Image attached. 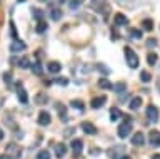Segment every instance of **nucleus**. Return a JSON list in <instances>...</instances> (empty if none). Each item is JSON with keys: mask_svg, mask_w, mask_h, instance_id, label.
Segmentation results:
<instances>
[{"mask_svg": "<svg viewBox=\"0 0 160 159\" xmlns=\"http://www.w3.org/2000/svg\"><path fill=\"white\" fill-rule=\"evenodd\" d=\"M3 81L7 82V84H10V74H8V72H5V74H3Z\"/></svg>", "mask_w": 160, "mask_h": 159, "instance_id": "ea45409f", "label": "nucleus"}, {"mask_svg": "<svg viewBox=\"0 0 160 159\" xmlns=\"http://www.w3.org/2000/svg\"><path fill=\"white\" fill-rule=\"evenodd\" d=\"M143 142H145L143 132H135L133 137H132V144H133V146H143Z\"/></svg>", "mask_w": 160, "mask_h": 159, "instance_id": "4468645a", "label": "nucleus"}, {"mask_svg": "<svg viewBox=\"0 0 160 159\" xmlns=\"http://www.w3.org/2000/svg\"><path fill=\"white\" fill-rule=\"evenodd\" d=\"M8 154H12V157H15V159H20L22 157V149H20L17 144H8L7 146V156Z\"/></svg>", "mask_w": 160, "mask_h": 159, "instance_id": "20e7f679", "label": "nucleus"}, {"mask_svg": "<svg viewBox=\"0 0 160 159\" xmlns=\"http://www.w3.org/2000/svg\"><path fill=\"white\" fill-rule=\"evenodd\" d=\"M147 45L148 47H155V45H157V40H155V39H150V40L147 42Z\"/></svg>", "mask_w": 160, "mask_h": 159, "instance_id": "58836bf2", "label": "nucleus"}, {"mask_svg": "<svg viewBox=\"0 0 160 159\" xmlns=\"http://www.w3.org/2000/svg\"><path fill=\"white\" fill-rule=\"evenodd\" d=\"M80 5H82L80 2H68V7L72 8V10H77V8H80Z\"/></svg>", "mask_w": 160, "mask_h": 159, "instance_id": "c9c22d12", "label": "nucleus"}, {"mask_svg": "<svg viewBox=\"0 0 160 159\" xmlns=\"http://www.w3.org/2000/svg\"><path fill=\"white\" fill-rule=\"evenodd\" d=\"M82 131H85L87 134H97V129H95V126L92 122H82Z\"/></svg>", "mask_w": 160, "mask_h": 159, "instance_id": "f3484780", "label": "nucleus"}, {"mask_svg": "<svg viewBox=\"0 0 160 159\" xmlns=\"http://www.w3.org/2000/svg\"><path fill=\"white\" fill-rule=\"evenodd\" d=\"M10 29H12V35H13V40L17 39L18 35H17V29H15V25H13V22H12V25H10Z\"/></svg>", "mask_w": 160, "mask_h": 159, "instance_id": "e433bc0d", "label": "nucleus"}, {"mask_svg": "<svg viewBox=\"0 0 160 159\" xmlns=\"http://www.w3.org/2000/svg\"><path fill=\"white\" fill-rule=\"evenodd\" d=\"M55 82L60 84V86H67V84H68V79H67V77H58V79H55Z\"/></svg>", "mask_w": 160, "mask_h": 159, "instance_id": "473e14b6", "label": "nucleus"}, {"mask_svg": "<svg viewBox=\"0 0 160 159\" xmlns=\"http://www.w3.org/2000/svg\"><path fill=\"white\" fill-rule=\"evenodd\" d=\"M150 79H152V76H150L147 71L140 72V81H142V82H150Z\"/></svg>", "mask_w": 160, "mask_h": 159, "instance_id": "cd10ccee", "label": "nucleus"}, {"mask_svg": "<svg viewBox=\"0 0 160 159\" xmlns=\"http://www.w3.org/2000/svg\"><path fill=\"white\" fill-rule=\"evenodd\" d=\"M2 139H3V131L0 129V141H2Z\"/></svg>", "mask_w": 160, "mask_h": 159, "instance_id": "c03bdc74", "label": "nucleus"}, {"mask_svg": "<svg viewBox=\"0 0 160 159\" xmlns=\"http://www.w3.org/2000/svg\"><path fill=\"white\" fill-rule=\"evenodd\" d=\"M50 17H52V20H60V19H62V10L52 8V10H50Z\"/></svg>", "mask_w": 160, "mask_h": 159, "instance_id": "4be33fe9", "label": "nucleus"}, {"mask_svg": "<svg viewBox=\"0 0 160 159\" xmlns=\"http://www.w3.org/2000/svg\"><path fill=\"white\" fill-rule=\"evenodd\" d=\"M32 71H33V74H37V76H42V72H43L42 64H40V62H35V64H32Z\"/></svg>", "mask_w": 160, "mask_h": 159, "instance_id": "b1692460", "label": "nucleus"}, {"mask_svg": "<svg viewBox=\"0 0 160 159\" xmlns=\"http://www.w3.org/2000/svg\"><path fill=\"white\" fill-rule=\"evenodd\" d=\"M73 131H75L73 127H70V129H67V131H65V136H72V134H73Z\"/></svg>", "mask_w": 160, "mask_h": 159, "instance_id": "a19ab883", "label": "nucleus"}, {"mask_svg": "<svg viewBox=\"0 0 160 159\" xmlns=\"http://www.w3.org/2000/svg\"><path fill=\"white\" fill-rule=\"evenodd\" d=\"M98 86L102 87V89H107V91H108V89H113L112 82H110L108 79H105V77H102V79H100V81H98Z\"/></svg>", "mask_w": 160, "mask_h": 159, "instance_id": "aec40b11", "label": "nucleus"}, {"mask_svg": "<svg viewBox=\"0 0 160 159\" xmlns=\"http://www.w3.org/2000/svg\"><path fill=\"white\" fill-rule=\"evenodd\" d=\"M148 141L153 147H158L160 146V132L158 131H150L148 134Z\"/></svg>", "mask_w": 160, "mask_h": 159, "instance_id": "9d476101", "label": "nucleus"}, {"mask_svg": "<svg viewBox=\"0 0 160 159\" xmlns=\"http://www.w3.org/2000/svg\"><path fill=\"white\" fill-rule=\"evenodd\" d=\"M35 102H37V104L47 102V96H45V94H37V97H35Z\"/></svg>", "mask_w": 160, "mask_h": 159, "instance_id": "7c9ffc66", "label": "nucleus"}, {"mask_svg": "<svg viewBox=\"0 0 160 159\" xmlns=\"http://www.w3.org/2000/svg\"><path fill=\"white\" fill-rule=\"evenodd\" d=\"M25 49H27V44L18 40V39H15V40L10 44V50L12 52H22V50H25Z\"/></svg>", "mask_w": 160, "mask_h": 159, "instance_id": "0eeeda50", "label": "nucleus"}, {"mask_svg": "<svg viewBox=\"0 0 160 159\" xmlns=\"http://www.w3.org/2000/svg\"><path fill=\"white\" fill-rule=\"evenodd\" d=\"M130 131H132V119L125 116L123 122L120 124L118 129H117V134H118V137H120V139H123V137H127L128 134H130Z\"/></svg>", "mask_w": 160, "mask_h": 159, "instance_id": "f257e3e1", "label": "nucleus"}, {"mask_svg": "<svg viewBox=\"0 0 160 159\" xmlns=\"http://www.w3.org/2000/svg\"><path fill=\"white\" fill-rule=\"evenodd\" d=\"M97 69H98V71L100 72H103V74H108L110 71H108V69L107 67H103V66H100V64H98V66H97Z\"/></svg>", "mask_w": 160, "mask_h": 159, "instance_id": "4c0bfd02", "label": "nucleus"}, {"mask_svg": "<svg viewBox=\"0 0 160 159\" xmlns=\"http://www.w3.org/2000/svg\"><path fill=\"white\" fill-rule=\"evenodd\" d=\"M152 159H160V154H153V156H152Z\"/></svg>", "mask_w": 160, "mask_h": 159, "instance_id": "37998d69", "label": "nucleus"}, {"mask_svg": "<svg viewBox=\"0 0 160 159\" xmlns=\"http://www.w3.org/2000/svg\"><path fill=\"white\" fill-rule=\"evenodd\" d=\"M50 121H52V117H50V114L47 111H42L38 114V124L40 126H48Z\"/></svg>", "mask_w": 160, "mask_h": 159, "instance_id": "9b49d317", "label": "nucleus"}, {"mask_svg": "<svg viewBox=\"0 0 160 159\" xmlns=\"http://www.w3.org/2000/svg\"><path fill=\"white\" fill-rule=\"evenodd\" d=\"M113 22H115V25H118V27H122V25H127L128 24V19L123 15V13H117L113 19Z\"/></svg>", "mask_w": 160, "mask_h": 159, "instance_id": "dca6fc26", "label": "nucleus"}, {"mask_svg": "<svg viewBox=\"0 0 160 159\" xmlns=\"http://www.w3.org/2000/svg\"><path fill=\"white\" fill-rule=\"evenodd\" d=\"M128 35H130V39H142V32L137 30V29H132L128 32Z\"/></svg>", "mask_w": 160, "mask_h": 159, "instance_id": "bb28decb", "label": "nucleus"}, {"mask_svg": "<svg viewBox=\"0 0 160 159\" xmlns=\"http://www.w3.org/2000/svg\"><path fill=\"white\" fill-rule=\"evenodd\" d=\"M17 97H18V101L20 104H27L28 102V96H27V91L22 87V84L17 82Z\"/></svg>", "mask_w": 160, "mask_h": 159, "instance_id": "39448f33", "label": "nucleus"}, {"mask_svg": "<svg viewBox=\"0 0 160 159\" xmlns=\"http://www.w3.org/2000/svg\"><path fill=\"white\" fill-rule=\"evenodd\" d=\"M123 52H125V59H127L128 67H132V69L138 67V57H137V54H135L130 47H125Z\"/></svg>", "mask_w": 160, "mask_h": 159, "instance_id": "f03ea898", "label": "nucleus"}, {"mask_svg": "<svg viewBox=\"0 0 160 159\" xmlns=\"http://www.w3.org/2000/svg\"><path fill=\"white\" fill-rule=\"evenodd\" d=\"M32 13H33V17H35V19H42V17H43V12H42V10H38V8H33Z\"/></svg>", "mask_w": 160, "mask_h": 159, "instance_id": "f704fd0d", "label": "nucleus"}, {"mask_svg": "<svg viewBox=\"0 0 160 159\" xmlns=\"http://www.w3.org/2000/svg\"><path fill=\"white\" fill-rule=\"evenodd\" d=\"M37 159H50V152L48 151H40L37 154Z\"/></svg>", "mask_w": 160, "mask_h": 159, "instance_id": "2f4dec72", "label": "nucleus"}, {"mask_svg": "<svg viewBox=\"0 0 160 159\" xmlns=\"http://www.w3.org/2000/svg\"><path fill=\"white\" fill-rule=\"evenodd\" d=\"M120 116H122V112H120V109H117V107H112L110 109V121H118L120 119Z\"/></svg>", "mask_w": 160, "mask_h": 159, "instance_id": "6ab92c4d", "label": "nucleus"}, {"mask_svg": "<svg viewBox=\"0 0 160 159\" xmlns=\"http://www.w3.org/2000/svg\"><path fill=\"white\" fill-rule=\"evenodd\" d=\"M140 104H142V97H133L132 101H130L128 107H130V109H138Z\"/></svg>", "mask_w": 160, "mask_h": 159, "instance_id": "412c9836", "label": "nucleus"}, {"mask_svg": "<svg viewBox=\"0 0 160 159\" xmlns=\"http://www.w3.org/2000/svg\"><path fill=\"white\" fill-rule=\"evenodd\" d=\"M70 146H72V149H73V156L78 157L80 152H82V149H83V141L82 139H73Z\"/></svg>", "mask_w": 160, "mask_h": 159, "instance_id": "423d86ee", "label": "nucleus"}, {"mask_svg": "<svg viewBox=\"0 0 160 159\" xmlns=\"http://www.w3.org/2000/svg\"><path fill=\"white\" fill-rule=\"evenodd\" d=\"M123 146H118V147H112V149H108L107 151V156L108 157H112V159H118V156L117 154H120V152H123Z\"/></svg>", "mask_w": 160, "mask_h": 159, "instance_id": "2eb2a0df", "label": "nucleus"}, {"mask_svg": "<svg viewBox=\"0 0 160 159\" xmlns=\"http://www.w3.org/2000/svg\"><path fill=\"white\" fill-rule=\"evenodd\" d=\"M18 66L22 67V69H28V67H32V64H30V61H28L27 57H22V59H20V64H18Z\"/></svg>", "mask_w": 160, "mask_h": 159, "instance_id": "a878e982", "label": "nucleus"}, {"mask_svg": "<svg viewBox=\"0 0 160 159\" xmlns=\"http://www.w3.org/2000/svg\"><path fill=\"white\" fill-rule=\"evenodd\" d=\"M0 159H12V157L7 156V154H2V156H0Z\"/></svg>", "mask_w": 160, "mask_h": 159, "instance_id": "79ce46f5", "label": "nucleus"}, {"mask_svg": "<svg viewBox=\"0 0 160 159\" xmlns=\"http://www.w3.org/2000/svg\"><path fill=\"white\" fill-rule=\"evenodd\" d=\"M118 159H130V157H128V156H120Z\"/></svg>", "mask_w": 160, "mask_h": 159, "instance_id": "a18cd8bd", "label": "nucleus"}, {"mask_svg": "<svg viewBox=\"0 0 160 159\" xmlns=\"http://www.w3.org/2000/svg\"><path fill=\"white\" fill-rule=\"evenodd\" d=\"M90 5H92V8H97V12L100 13H108V5L103 2H92Z\"/></svg>", "mask_w": 160, "mask_h": 159, "instance_id": "ddd939ff", "label": "nucleus"}, {"mask_svg": "<svg viewBox=\"0 0 160 159\" xmlns=\"http://www.w3.org/2000/svg\"><path fill=\"white\" fill-rule=\"evenodd\" d=\"M52 146H53V151H55V156L57 157H63L65 156V152H67V146H65V144L55 142V144H52Z\"/></svg>", "mask_w": 160, "mask_h": 159, "instance_id": "6e6552de", "label": "nucleus"}, {"mask_svg": "<svg viewBox=\"0 0 160 159\" xmlns=\"http://www.w3.org/2000/svg\"><path fill=\"white\" fill-rule=\"evenodd\" d=\"M113 89H115L117 92H125V84H123V82H122V84L118 82V84H115V87H113Z\"/></svg>", "mask_w": 160, "mask_h": 159, "instance_id": "72a5a7b5", "label": "nucleus"}, {"mask_svg": "<svg viewBox=\"0 0 160 159\" xmlns=\"http://www.w3.org/2000/svg\"><path fill=\"white\" fill-rule=\"evenodd\" d=\"M105 102H107V97H105V96H98V97H93L92 101H90V106H92V109H100Z\"/></svg>", "mask_w": 160, "mask_h": 159, "instance_id": "1a4fd4ad", "label": "nucleus"}, {"mask_svg": "<svg viewBox=\"0 0 160 159\" xmlns=\"http://www.w3.org/2000/svg\"><path fill=\"white\" fill-rule=\"evenodd\" d=\"M47 69H48V72H52V74H58L62 71V66H60L58 62H50Z\"/></svg>", "mask_w": 160, "mask_h": 159, "instance_id": "a211bd4d", "label": "nucleus"}, {"mask_svg": "<svg viewBox=\"0 0 160 159\" xmlns=\"http://www.w3.org/2000/svg\"><path fill=\"white\" fill-rule=\"evenodd\" d=\"M55 109H57V112H58V116H60V121L67 122L68 121V116H67V109H65V106H62V104H55Z\"/></svg>", "mask_w": 160, "mask_h": 159, "instance_id": "f8f14e48", "label": "nucleus"}, {"mask_svg": "<svg viewBox=\"0 0 160 159\" xmlns=\"http://www.w3.org/2000/svg\"><path fill=\"white\" fill-rule=\"evenodd\" d=\"M147 62L150 64V66H155V64H157V54H155V52H150L148 56H147Z\"/></svg>", "mask_w": 160, "mask_h": 159, "instance_id": "393cba45", "label": "nucleus"}, {"mask_svg": "<svg viewBox=\"0 0 160 159\" xmlns=\"http://www.w3.org/2000/svg\"><path fill=\"white\" fill-rule=\"evenodd\" d=\"M142 27H143L147 32H150V30L153 29V22H152V20H143V22H142Z\"/></svg>", "mask_w": 160, "mask_h": 159, "instance_id": "c756f323", "label": "nucleus"}, {"mask_svg": "<svg viewBox=\"0 0 160 159\" xmlns=\"http://www.w3.org/2000/svg\"><path fill=\"white\" fill-rule=\"evenodd\" d=\"M45 30H47V24H45L43 20H38L37 27H35V32H37V34H43Z\"/></svg>", "mask_w": 160, "mask_h": 159, "instance_id": "5701e85b", "label": "nucleus"}, {"mask_svg": "<svg viewBox=\"0 0 160 159\" xmlns=\"http://www.w3.org/2000/svg\"><path fill=\"white\" fill-rule=\"evenodd\" d=\"M145 114H147V117H148L150 122H157L158 121V109L155 107V106H147Z\"/></svg>", "mask_w": 160, "mask_h": 159, "instance_id": "7ed1b4c3", "label": "nucleus"}, {"mask_svg": "<svg viewBox=\"0 0 160 159\" xmlns=\"http://www.w3.org/2000/svg\"><path fill=\"white\" fill-rule=\"evenodd\" d=\"M70 104H72V107H73V109H78L80 112L83 111V102H82V101H77V99H75V101H72Z\"/></svg>", "mask_w": 160, "mask_h": 159, "instance_id": "c85d7f7f", "label": "nucleus"}]
</instances>
